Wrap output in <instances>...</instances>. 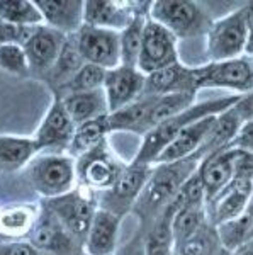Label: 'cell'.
Returning a JSON list of instances; mask_svg holds the SVG:
<instances>
[{
    "instance_id": "5b68a950",
    "label": "cell",
    "mask_w": 253,
    "mask_h": 255,
    "mask_svg": "<svg viewBox=\"0 0 253 255\" xmlns=\"http://www.w3.org/2000/svg\"><path fill=\"white\" fill-rule=\"evenodd\" d=\"M192 84L195 92L202 89H228L243 96L253 90V67L247 56L226 61H207L192 67Z\"/></svg>"
},
{
    "instance_id": "2e32d148",
    "label": "cell",
    "mask_w": 253,
    "mask_h": 255,
    "mask_svg": "<svg viewBox=\"0 0 253 255\" xmlns=\"http://www.w3.org/2000/svg\"><path fill=\"white\" fill-rule=\"evenodd\" d=\"M50 204L56 220L70 235L77 238L87 237L93 213H95L93 204L87 197L73 191L70 194L58 197V199H51Z\"/></svg>"
},
{
    "instance_id": "277c9868",
    "label": "cell",
    "mask_w": 253,
    "mask_h": 255,
    "mask_svg": "<svg viewBox=\"0 0 253 255\" xmlns=\"http://www.w3.org/2000/svg\"><path fill=\"white\" fill-rule=\"evenodd\" d=\"M31 184L46 199H58L77 186V160L67 153H48L31 162Z\"/></svg>"
},
{
    "instance_id": "1f68e13d",
    "label": "cell",
    "mask_w": 253,
    "mask_h": 255,
    "mask_svg": "<svg viewBox=\"0 0 253 255\" xmlns=\"http://www.w3.org/2000/svg\"><path fill=\"white\" fill-rule=\"evenodd\" d=\"M32 235V245L36 249H46V250H61L67 249L70 244L68 233L63 232V226L58 221H39L31 230Z\"/></svg>"
},
{
    "instance_id": "6da1fadb",
    "label": "cell",
    "mask_w": 253,
    "mask_h": 255,
    "mask_svg": "<svg viewBox=\"0 0 253 255\" xmlns=\"http://www.w3.org/2000/svg\"><path fill=\"white\" fill-rule=\"evenodd\" d=\"M201 155L195 153L189 158L170 163H155L146 186L133 208V213L140 218L143 228H148L158 215L169 206L185 184V180L201 165Z\"/></svg>"
},
{
    "instance_id": "f1b7e54d",
    "label": "cell",
    "mask_w": 253,
    "mask_h": 255,
    "mask_svg": "<svg viewBox=\"0 0 253 255\" xmlns=\"http://www.w3.org/2000/svg\"><path fill=\"white\" fill-rule=\"evenodd\" d=\"M0 19L19 27H34L44 24L36 3L27 0H0Z\"/></svg>"
},
{
    "instance_id": "4316f807",
    "label": "cell",
    "mask_w": 253,
    "mask_h": 255,
    "mask_svg": "<svg viewBox=\"0 0 253 255\" xmlns=\"http://www.w3.org/2000/svg\"><path fill=\"white\" fill-rule=\"evenodd\" d=\"M252 226H253V204H250L247 208V211L243 215H240L238 218L216 226L221 249L231 254L236 249H240L242 245H245L248 242V237H250Z\"/></svg>"
},
{
    "instance_id": "52a82bcc",
    "label": "cell",
    "mask_w": 253,
    "mask_h": 255,
    "mask_svg": "<svg viewBox=\"0 0 253 255\" xmlns=\"http://www.w3.org/2000/svg\"><path fill=\"white\" fill-rule=\"evenodd\" d=\"M177 61H180L178 58V39L148 15L145 31H143L138 70H141L145 75H150V73L177 63Z\"/></svg>"
},
{
    "instance_id": "9a60e30c",
    "label": "cell",
    "mask_w": 253,
    "mask_h": 255,
    "mask_svg": "<svg viewBox=\"0 0 253 255\" xmlns=\"http://www.w3.org/2000/svg\"><path fill=\"white\" fill-rule=\"evenodd\" d=\"M236 155H238V150L226 148V150L216 151L201 160L197 174L204 186L206 206L233 180Z\"/></svg>"
},
{
    "instance_id": "30bf717a",
    "label": "cell",
    "mask_w": 253,
    "mask_h": 255,
    "mask_svg": "<svg viewBox=\"0 0 253 255\" xmlns=\"http://www.w3.org/2000/svg\"><path fill=\"white\" fill-rule=\"evenodd\" d=\"M124 167V163L109 150L107 141H102L95 150L77 160V177L87 187L104 192L114 186Z\"/></svg>"
},
{
    "instance_id": "4dcf8cb0",
    "label": "cell",
    "mask_w": 253,
    "mask_h": 255,
    "mask_svg": "<svg viewBox=\"0 0 253 255\" xmlns=\"http://www.w3.org/2000/svg\"><path fill=\"white\" fill-rule=\"evenodd\" d=\"M105 73L107 70L90 63H84L79 72L60 89V92H63V96H68V94L92 92V90L104 89Z\"/></svg>"
},
{
    "instance_id": "d4e9b609",
    "label": "cell",
    "mask_w": 253,
    "mask_h": 255,
    "mask_svg": "<svg viewBox=\"0 0 253 255\" xmlns=\"http://www.w3.org/2000/svg\"><path fill=\"white\" fill-rule=\"evenodd\" d=\"M107 116L93 119V121H88V123H85V125L77 126L75 133H73V138L70 141V146H68V150H67V155L79 160L84 157V155L95 150L102 141H105V134L109 133Z\"/></svg>"
},
{
    "instance_id": "5bb4252c",
    "label": "cell",
    "mask_w": 253,
    "mask_h": 255,
    "mask_svg": "<svg viewBox=\"0 0 253 255\" xmlns=\"http://www.w3.org/2000/svg\"><path fill=\"white\" fill-rule=\"evenodd\" d=\"M252 201V180L233 177L230 184L206 206L211 225L218 226L247 211Z\"/></svg>"
},
{
    "instance_id": "7a4b0ae2",
    "label": "cell",
    "mask_w": 253,
    "mask_h": 255,
    "mask_svg": "<svg viewBox=\"0 0 253 255\" xmlns=\"http://www.w3.org/2000/svg\"><path fill=\"white\" fill-rule=\"evenodd\" d=\"M238 97L240 96L235 94V96L218 97V99H211V101H204V102H195L189 109L182 111L177 116L163 121L162 125L153 128L150 133H146L145 136H143L140 150L136 151V155H134L129 163H134V165H155L158 157L162 155V151L169 146V143L180 133L183 128L199 121V119L218 116V114L224 113V111L233 108L236 104V101H238Z\"/></svg>"
},
{
    "instance_id": "9c48e42d",
    "label": "cell",
    "mask_w": 253,
    "mask_h": 255,
    "mask_svg": "<svg viewBox=\"0 0 253 255\" xmlns=\"http://www.w3.org/2000/svg\"><path fill=\"white\" fill-rule=\"evenodd\" d=\"M153 165H129L124 167L121 175L114 182V186L102 194V209L114 213L117 216H124L126 213L133 211L143 187L146 186Z\"/></svg>"
},
{
    "instance_id": "d6986e66",
    "label": "cell",
    "mask_w": 253,
    "mask_h": 255,
    "mask_svg": "<svg viewBox=\"0 0 253 255\" xmlns=\"http://www.w3.org/2000/svg\"><path fill=\"white\" fill-rule=\"evenodd\" d=\"M183 92L197 96L192 84V67H187L182 61L146 75L143 96H170Z\"/></svg>"
},
{
    "instance_id": "cb8c5ba5",
    "label": "cell",
    "mask_w": 253,
    "mask_h": 255,
    "mask_svg": "<svg viewBox=\"0 0 253 255\" xmlns=\"http://www.w3.org/2000/svg\"><path fill=\"white\" fill-rule=\"evenodd\" d=\"M240 126H242V119L238 118V114L235 113L233 108L218 114V116L214 118L213 126H211L206 139H204L201 150H199L201 158L207 157V155H211V153H216V151L230 148L236 136V133H238Z\"/></svg>"
},
{
    "instance_id": "b9f144b4",
    "label": "cell",
    "mask_w": 253,
    "mask_h": 255,
    "mask_svg": "<svg viewBox=\"0 0 253 255\" xmlns=\"http://www.w3.org/2000/svg\"><path fill=\"white\" fill-rule=\"evenodd\" d=\"M248 242H253V226H252V230H250V237H248Z\"/></svg>"
},
{
    "instance_id": "836d02e7",
    "label": "cell",
    "mask_w": 253,
    "mask_h": 255,
    "mask_svg": "<svg viewBox=\"0 0 253 255\" xmlns=\"http://www.w3.org/2000/svg\"><path fill=\"white\" fill-rule=\"evenodd\" d=\"M0 230L9 235H24L32 230V213L27 208L7 209L0 215Z\"/></svg>"
},
{
    "instance_id": "8992f818",
    "label": "cell",
    "mask_w": 253,
    "mask_h": 255,
    "mask_svg": "<svg viewBox=\"0 0 253 255\" xmlns=\"http://www.w3.org/2000/svg\"><path fill=\"white\" fill-rule=\"evenodd\" d=\"M247 22L245 7H238L221 19H214L206 34V53L209 61H226L245 56Z\"/></svg>"
},
{
    "instance_id": "e0dca14e",
    "label": "cell",
    "mask_w": 253,
    "mask_h": 255,
    "mask_svg": "<svg viewBox=\"0 0 253 255\" xmlns=\"http://www.w3.org/2000/svg\"><path fill=\"white\" fill-rule=\"evenodd\" d=\"M141 5L143 3L128 2H95V0L85 2L84 24L99 29L121 32L133 22Z\"/></svg>"
},
{
    "instance_id": "f35d334b",
    "label": "cell",
    "mask_w": 253,
    "mask_h": 255,
    "mask_svg": "<svg viewBox=\"0 0 253 255\" xmlns=\"http://www.w3.org/2000/svg\"><path fill=\"white\" fill-rule=\"evenodd\" d=\"M245 22H247V46L245 56H253V2L245 3Z\"/></svg>"
},
{
    "instance_id": "7bdbcfd3",
    "label": "cell",
    "mask_w": 253,
    "mask_h": 255,
    "mask_svg": "<svg viewBox=\"0 0 253 255\" xmlns=\"http://www.w3.org/2000/svg\"><path fill=\"white\" fill-rule=\"evenodd\" d=\"M250 204H253V180H252V201H250Z\"/></svg>"
},
{
    "instance_id": "f546056e",
    "label": "cell",
    "mask_w": 253,
    "mask_h": 255,
    "mask_svg": "<svg viewBox=\"0 0 253 255\" xmlns=\"http://www.w3.org/2000/svg\"><path fill=\"white\" fill-rule=\"evenodd\" d=\"M221 249L216 226L207 223L195 235L173 245V255H216Z\"/></svg>"
},
{
    "instance_id": "ffe728a7",
    "label": "cell",
    "mask_w": 253,
    "mask_h": 255,
    "mask_svg": "<svg viewBox=\"0 0 253 255\" xmlns=\"http://www.w3.org/2000/svg\"><path fill=\"white\" fill-rule=\"evenodd\" d=\"M121 216L107 209H95L85 242L87 255H112L119 237Z\"/></svg>"
},
{
    "instance_id": "60d3db41",
    "label": "cell",
    "mask_w": 253,
    "mask_h": 255,
    "mask_svg": "<svg viewBox=\"0 0 253 255\" xmlns=\"http://www.w3.org/2000/svg\"><path fill=\"white\" fill-rule=\"evenodd\" d=\"M231 255H253V242H247L240 249H236L235 252H231Z\"/></svg>"
},
{
    "instance_id": "8d00e7d4",
    "label": "cell",
    "mask_w": 253,
    "mask_h": 255,
    "mask_svg": "<svg viewBox=\"0 0 253 255\" xmlns=\"http://www.w3.org/2000/svg\"><path fill=\"white\" fill-rule=\"evenodd\" d=\"M233 111L238 114V118L242 119V123L252 121L253 119V90L238 97L236 104L233 106Z\"/></svg>"
},
{
    "instance_id": "8fae6325",
    "label": "cell",
    "mask_w": 253,
    "mask_h": 255,
    "mask_svg": "<svg viewBox=\"0 0 253 255\" xmlns=\"http://www.w3.org/2000/svg\"><path fill=\"white\" fill-rule=\"evenodd\" d=\"M68 38L61 32L51 29L46 24L32 27L29 38L22 44L29 61L31 73H44L46 75L60 60Z\"/></svg>"
},
{
    "instance_id": "484cf974",
    "label": "cell",
    "mask_w": 253,
    "mask_h": 255,
    "mask_svg": "<svg viewBox=\"0 0 253 255\" xmlns=\"http://www.w3.org/2000/svg\"><path fill=\"white\" fill-rule=\"evenodd\" d=\"M150 3H143L140 12L134 15L133 22L126 27L124 31L119 32V43H121V65L138 68V58L141 53V43H143V31L148 19Z\"/></svg>"
},
{
    "instance_id": "44dd1931",
    "label": "cell",
    "mask_w": 253,
    "mask_h": 255,
    "mask_svg": "<svg viewBox=\"0 0 253 255\" xmlns=\"http://www.w3.org/2000/svg\"><path fill=\"white\" fill-rule=\"evenodd\" d=\"M214 118L216 116L199 119V121H195L187 128H183L180 133L169 143V146L162 151V155L158 157L157 163L178 162V160L189 158V157H192V155L199 153L204 139H206L211 126H213Z\"/></svg>"
},
{
    "instance_id": "d590c367",
    "label": "cell",
    "mask_w": 253,
    "mask_h": 255,
    "mask_svg": "<svg viewBox=\"0 0 253 255\" xmlns=\"http://www.w3.org/2000/svg\"><path fill=\"white\" fill-rule=\"evenodd\" d=\"M230 148L240 151H247V153H253V119L252 121H245L240 126L238 133L231 143Z\"/></svg>"
},
{
    "instance_id": "4fadbf2b",
    "label": "cell",
    "mask_w": 253,
    "mask_h": 255,
    "mask_svg": "<svg viewBox=\"0 0 253 255\" xmlns=\"http://www.w3.org/2000/svg\"><path fill=\"white\" fill-rule=\"evenodd\" d=\"M75 133V125L72 123L70 116L63 108L60 96H55L46 116L41 121L39 128L36 129L34 138L39 146V151L48 150L50 153H60L67 151L70 141Z\"/></svg>"
},
{
    "instance_id": "603a6c76",
    "label": "cell",
    "mask_w": 253,
    "mask_h": 255,
    "mask_svg": "<svg viewBox=\"0 0 253 255\" xmlns=\"http://www.w3.org/2000/svg\"><path fill=\"white\" fill-rule=\"evenodd\" d=\"M39 146L32 136L0 134V172H17L38 157Z\"/></svg>"
},
{
    "instance_id": "3957f363",
    "label": "cell",
    "mask_w": 253,
    "mask_h": 255,
    "mask_svg": "<svg viewBox=\"0 0 253 255\" xmlns=\"http://www.w3.org/2000/svg\"><path fill=\"white\" fill-rule=\"evenodd\" d=\"M148 15L177 39L201 38L209 32L214 19L209 10L197 2H178V0H160L150 3Z\"/></svg>"
},
{
    "instance_id": "74e56055",
    "label": "cell",
    "mask_w": 253,
    "mask_h": 255,
    "mask_svg": "<svg viewBox=\"0 0 253 255\" xmlns=\"http://www.w3.org/2000/svg\"><path fill=\"white\" fill-rule=\"evenodd\" d=\"M0 255H38V249L26 242H14V244L0 245Z\"/></svg>"
},
{
    "instance_id": "ab89813d",
    "label": "cell",
    "mask_w": 253,
    "mask_h": 255,
    "mask_svg": "<svg viewBox=\"0 0 253 255\" xmlns=\"http://www.w3.org/2000/svg\"><path fill=\"white\" fill-rule=\"evenodd\" d=\"M121 255H146L145 252V233H138L124 249L121 250Z\"/></svg>"
},
{
    "instance_id": "7c38bea8",
    "label": "cell",
    "mask_w": 253,
    "mask_h": 255,
    "mask_svg": "<svg viewBox=\"0 0 253 255\" xmlns=\"http://www.w3.org/2000/svg\"><path fill=\"white\" fill-rule=\"evenodd\" d=\"M145 84L146 75L136 67L119 65L112 70H107L104 80V94L107 99L109 114L140 99L145 92Z\"/></svg>"
},
{
    "instance_id": "7402d4cb",
    "label": "cell",
    "mask_w": 253,
    "mask_h": 255,
    "mask_svg": "<svg viewBox=\"0 0 253 255\" xmlns=\"http://www.w3.org/2000/svg\"><path fill=\"white\" fill-rule=\"evenodd\" d=\"M60 97L61 102H63L65 111L68 113L75 128L109 114L107 99H105L104 89L92 90V92L68 94V96Z\"/></svg>"
},
{
    "instance_id": "83f0119b",
    "label": "cell",
    "mask_w": 253,
    "mask_h": 255,
    "mask_svg": "<svg viewBox=\"0 0 253 255\" xmlns=\"http://www.w3.org/2000/svg\"><path fill=\"white\" fill-rule=\"evenodd\" d=\"M207 223H211V221L207 218L206 204H192V206L180 208L173 215L172 220L173 245L180 244V242L195 235Z\"/></svg>"
},
{
    "instance_id": "d6a6232c",
    "label": "cell",
    "mask_w": 253,
    "mask_h": 255,
    "mask_svg": "<svg viewBox=\"0 0 253 255\" xmlns=\"http://www.w3.org/2000/svg\"><path fill=\"white\" fill-rule=\"evenodd\" d=\"M0 68L10 75L27 77L31 73L26 51L20 44H0Z\"/></svg>"
},
{
    "instance_id": "ac0fdd59",
    "label": "cell",
    "mask_w": 253,
    "mask_h": 255,
    "mask_svg": "<svg viewBox=\"0 0 253 255\" xmlns=\"http://www.w3.org/2000/svg\"><path fill=\"white\" fill-rule=\"evenodd\" d=\"M43 20L48 27L68 36L80 31L84 26V5L82 0H34Z\"/></svg>"
},
{
    "instance_id": "e575fe53",
    "label": "cell",
    "mask_w": 253,
    "mask_h": 255,
    "mask_svg": "<svg viewBox=\"0 0 253 255\" xmlns=\"http://www.w3.org/2000/svg\"><path fill=\"white\" fill-rule=\"evenodd\" d=\"M31 31H32V27L12 26V24L5 22L3 19H0V44L15 43V44H20V46H22V44L26 43V39L29 38Z\"/></svg>"
},
{
    "instance_id": "ba28073f",
    "label": "cell",
    "mask_w": 253,
    "mask_h": 255,
    "mask_svg": "<svg viewBox=\"0 0 253 255\" xmlns=\"http://www.w3.org/2000/svg\"><path fill=\"white\" fill-rule=\"evenodd\" d=\"M75 46L84 63H90L104 70H112L121 65L119 32L84 26L75 34Z\"/></svg>"
}]
</instances>
